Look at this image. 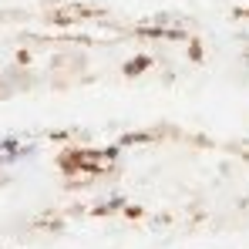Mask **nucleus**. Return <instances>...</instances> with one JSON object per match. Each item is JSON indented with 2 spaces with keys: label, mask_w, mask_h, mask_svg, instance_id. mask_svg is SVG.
<instances>
[{
  "label": "nucleus",
  "mask_w": 249,
  "mask_h": 249,
  "mask_svg": "<svg viewBox=\"0 0 249 249\" xmlns=\"http://www.w3.org/2000/svg\"><path fill=\"white\" fill-rule=\"evenodd\" d=\"M118 209H124V199H122V196H111L108 202H101L91 215H108V212H118Z\"/></svg>",
  "instance_id": "nucleus-2"
},
{
  "label": "nucleus",
  "mask_w": 249,
  "mask_h": 249,
  "mask_svg": "<svg viewBox=\"0 0 249 249\" xmlns=\"http://www.w3.org/2000/svg\"><path fill=\"white\" fill-rule=\"evenodd\" d=\"M189 57L192 61H202V44L199 41H189Z\"/></svg>",
  "instance_id": "nucleus-4"
},
{
  "label": "nucleus",
  "mask_w": 249,
  "mask_h": 249,
  "mask_svg": "<svg viewBox=\"0 0 249 249\" xmlns=\"http://www.w3.org/2000/svg\"><path fill=\"white\" fill-rule=\"evenodd\" d=\"M142 142H152V135L148 131H131V135H122L118 138V145H142Z\"/></svg>",
  "instance_id": "nucleus-3"
},
{
  "label": "nucleus",
  "mask_w": 249,
  "mask_h": 249,
  "mask_svg": "<svg viewBox=\"0 0 249 249\" xmlns=\"http://www.w3.org/2000/svg\"><path fill=\"white\" fill-rule=\"evenodd\" d=\"M17 148H20L17 138H3V142H0V152H14V155H17Z\"/></svg>",
  "instance_id": "nucleus-5"
},
{
  "label": "nucleus",
  "mask_w": 249,
  "mask_h": 249,
  "mask_svg": "<svg viewBox=\"0 0 249 249\" xmlns=\"http://www.w3.org/2000/svg\"><path fill=\"white\" fill-rule=\"evenodd\" d=\"M148 68H152V57L138 54L135 61H128V64L122 68V74H124V78H135V74H142V71H148Z\"/></svg>",
  "instance_id": "nucleus-1"
}]
</instances>
